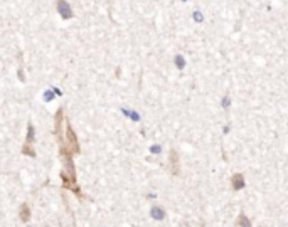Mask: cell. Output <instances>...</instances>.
Instances as JSON below:
<instances>
[{"label": "cell", "mask_w": 288, "mask_h": 227, "mask_svg": "<svg viewBox=\"0 0 288 227\" xmlns=\"http://www.w3.org/2000/svg\"><path fill=\"white\" fill-rule=\"evenodd\" d=\"M58 10H59V14H61L63 19L73 17V10H71V7H69L68 2H58Z\"/></svg>", "instance_id": "cell-1"}, {"label": "cell", "mask_w": 288, "mask_h": 227, "mask_svg": "<svg viewBox=\"0 0 288 227\" xmlns=\"http://www.w3.org/2000/svg\"><path fill=\"white\" fill-rule=\"evenodd\" d=\"M170 165H172V173L174 175H179L180 167H179V153L175 151V150L170 151Z\"/></svg>", "instance_id": "cell-2"}, {"label": "cell", "mask_w": 288, "mask_h": 227, "mask_svg": "<svg viewBox=\"0 0 288 227\" xmlns=\"http://www.w3.org/2000/svg\"><path fill=\"white\" fill-rule=\"evenodd\" d=\"M231 183H233V188L239 190V188H243V187H244V177H243L241 173H234V177H233Z\"/></svg>", "instance_id": "cell-3"}, {"label": "cell", "mask_w": 288, "mask_h": 227, "mask_svg": "<svg viewBox=\"0 0 288 227\" xmlns=\"http://www.w3.org/2000/svg\"><path fill=\"white\" fill-rule=\"evenodd\" d=\"M29 219H31V209H29L27 204H22V205H20V220L27 222Z\"/></svg>", "instance_id": "cell-4"}, {"label": "cell", "mask_w": 288, "mask_h": 227, "mask_svg": "<svg viewBox=\"0 0 288 227\" xmlns=\"http://www.w3.org/2000/svg\"><path fill=\"white\" fill-rule=\"evenodd\" d=\"M236 227H251V222H249V219L244 214H239L238 220H236Z\"/></svg>", "instance_id": "cell-5"}]
</instances>
